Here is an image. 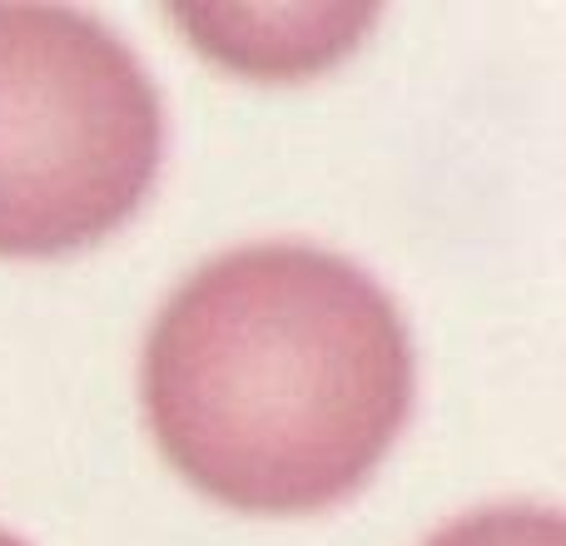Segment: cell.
I'll return each instance as SVG.
<instances>
[{"label": "cell", "mask_w": 566, "mask_h": 546, "mask_svg": "<svg viewBox=\"0 0 566 546\" xmlns=\"http://www.w3.org/2000/svg\"><path fill=\"white\" fill-rule=\"evenodd\" d=\"M165 105L99 15L0 6V259L115 234L155 189Z\"/></svg>", "instance_id": "obj_2"}, {"label": "cell", "mask_w": 566, "mask_h": 546, "mask_svg": "<svg viewBox=\"0 0 566 546\" xmlns=\"http://www.w3.org/2000/svg\"><path fill=\"white\" fill-rule=\"evenodd\" d=\"M145 418L169 468L259 517L348 502L412 412L398 303L353 259L249 244L195 269L145 343Z\"/></svg>", "instance_id": "obj_1"}, {"label": "cell", "mask_w": 566, "mask_h": 546, "mask_svg": "<svg viewBox=\"0 0 566 546\" xmlns=\"http://www.w3.org/2000/svg\"><path fill=\"white\" fill-rule=\"evenodd\" d=\"M428 546H562V512L547 502H497L448 522Z\"/></svg>", "instance_id": "obj_3"}, {"label": "cell", "mask_w": 566, "mask_h": 546, "mask_svg": "<svg viewBox=\"0 0 566 546\" xmlns=\"http://www.w3.org/2000/svg\"><path fill=\"white\" fill-rule=\"evenodd\" d=\"M0 546H30V542H20V537H10V532H0Z\"/></svg>", "instance_id": "obj_4"}]
</instances>
